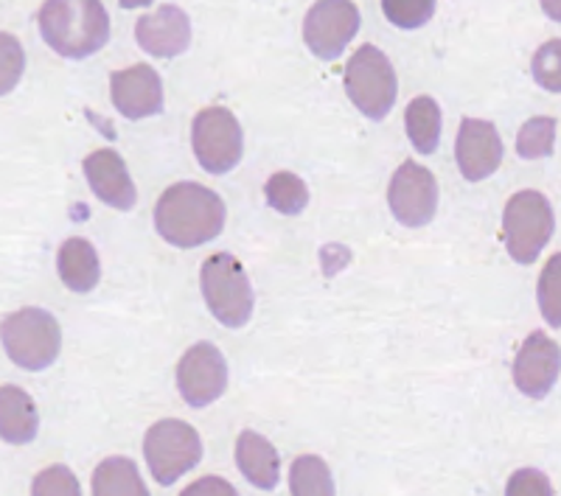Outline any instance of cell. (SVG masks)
<instances>
[{
	"label": "cell",
	"instance_id": "cell-1",
	"mask_svg": "<svg viewBox=\"0 0 561 496\" xmlns=\"http://www.w3.org/2000/svg\"><path fill=\"white\" fill-rule=\"evenodd\" d=\"M154 228L172 247L192 250L214 242L225 228V203L199 183H174L154 205Z\"/></svg>",
	"mask_w": 561,
	"mask_h": 496
},
{
	"label": "cell",
	"instance_id": "cell-2",
	"mask_svg": "<svg viewBox=\"0 0 561 496\" xmlns=\"http://www.w3.org/2000/svg\"><path fill=\"white\" fill-rule=\"evenodd\" d=\"M39 34L65 59H88L110 39V14L102 0H45Z\"/></svg>",
	"mask_w": 561,
	"mask_h": 496
},
{
	"label": "cell",
	"instance_id": "cell-3",
	"mask_svg": "<svg viewBox=\"0 0 561 496\" xmlns=\"http://www.w3.org/2000/svg\"><path fill=\"white\" fill-rule=\"evenodd\" d=\"M199 287L210 314L228 328H242L253 318V284L237 255L214 253L199 269Z\"/></svg>",
	"mask_w": 561,
	"mask_h": 496
},
{
	"label": "cell",
	"instance_id": "cell-4",
	"mask_svg": "<svg viewBox=\"0 0 561 496\" xmlns=\"http://www.w3.org/2000/svg\"><path fill=\"white\" fill-rule=\"evenodd\" d=\"M3 348L18 368H51L62 350V328L51 312L26 305L3 320Z\"/></svg>",
	"mask_w": 561,
	"mask_h": 496
},
{
	"label": "cell",
	"instance_id": "cell-5",
	"mask_svg": "<svg viewBox=\"0 0 561 496\" xmlns=\"http://www.w3.org/2000/svg\"><path fill=\"white\" fill-rule=\"evenodd\" d=\"M556 230L553 205L539 192H517L505 203L503 233L505 250L517 264H534L548 247Z\"/></svg>",
	"mask_w": 561,
	"mask_h": 496
},
{
	"label": "cell",
	"instance_id": "cell-6",
	"mask_svg": "<svg viewBox=\"0 0 561 496\" xmlns=\"http://www.w3.org/2000/svg\"><path fill=\"white\" fill-rule=\"evenodd\" d=\"M345 93H348L351 104L370 122H382L393 109L396 96H399V79H396L390 59L377 45H363L348 59Z\"/></svg>",
	"mask_w": 561,
	"mask_h": 496
},
{
	"label": "cell",
	"instance_id": "cell-7",
	"mask_svg": "<svg viewBox=\"0 0 561 496\" xmlns=\"http://www.w3.org/2000/svg\"><path fill=\"white\" fill-rule=\"evenodd\" d=\"M144 458L160 485H172L203 460V440L192 424L163 418L147 429Z\"/></svg>",
	"mask_w": 561,
	"mask_h": 496
},
{
	"label": "cell",
	"instance_id": "cell-8",
	"mask_svg": "<svg viewBox=\"0 0 561 496\" xmlns=\"http://www.w3.org/2000/svg\"><path fill=\"white\" fill-rule=\"evenodd\" d=\"M192 147L208 174L233 172L244 152L242 124L225 107L199 109L192 124Z\"/></svg>",
	"mask_w": 561,
	"mask_h": 496
},
{
	"label": "cell",
	"instance_id": "cell-9",
	"mask_svg": "<svg viewBox=\"0 0 561 496\" xmlns=\"http://www.w3.org/2000/svg\"><path fill=\"white\" fill-rule=\"evenodd\" d=\"M359 9L351 0H318L304 18V43L318 59L343 57L359 32Z\"/></svg>",
	"mask_w": 561,
	"mask_h": 496
},
{
	"label": "cell",
	"instance_id": "cell-10",
	"mask_svg": "<svg viewBox=\"0 0 561 496\" xmlns=\"http://www.w3.org/2000/svg\"><path fill=\"white\" fill-rule=\"evenodd\" d=\"M390 214L404 228H424L435 219L438 210V183L427 165L402 163L393 172L388 185Z\"/></svg>",
	"mask_w": 561,
	"mask_h": 496
},
{
	"label": "cell",
	"instance_id": "cell-11",
	"mask_svg": "<svg viewBox=\"0 0 561 496\" xmlns=\"http://www.w3.org/2000/svg\"><path fill=\"white\" fill-rule=\"evenodd\" d=\"M178 390L194 410L214 404L228 390V362L222 350L210 343H197L185 350L178 365Z\"/></svg>",
	"mask_w": 561,
	"mask_h": 496
},
{
	"label": "cell",
	"instance_id": "cell-12",
	"mask_svg": "<svg viewBox=\"0 0 561 496\" xmlns=\"http://www.w3.org/2000/svg\"><path fill=\"white\" fill-rule=\"evenodd\" d=\"M505 147L497 127L483 118H463L455 138V163L469 183H483L503 165Z\"/></svg>",
	"mask_w": 561,
	"mask_h": 496
},
{
	"label": "cell",
	"instance_id": "cell-13",
	"mask_svg": "<svg viewBox=\"0 0 561 496\" xmlns=\"http://www.w3.org/2000/svg\"><path fill=\"white\" fill-rule=\"evenodd\" d=\"M561 373V348L545 331L528 334L514 359V384L528 399H545Z\"/></svg>",
	"mask_w": 561,
	"mask_h": 496
},
{
	"label": "cell",
	"instance_id": "cell-14",
	"mask_svg": "<svg viewBox=\"0 0 561 496\" xmlns=\"http://www.w3.org/2000/svg\"><path fill=\"white\" fill-rule=\"evenodd\" d=\"M110 99L124 118L140 122V118L158 115L163 109V79L152 65L115 70L110 79Z\"/></svg>",
	"mask_w": 561,
	"mask_h": 496
},
{
	"label": "cell",
	"instance_id": "cell-15",
	"mask_svg": "<svg viewBox=\"0 0 561 496\" xmlns=\"http://www.w3.org/2000/svg\"><path fill=\"white\" fill-rule=\"evenodd\" d=\"M135 39L144 51L158 59L180 57L192 45V20L180 7L167 3L135 23Z\"/></svg>",
	"mask_w": 561,
	"mask_h": 496
},
{
	"label": "cell",
	"instance_id": "cell-16",
	"mask_svg": "<svg viewBox=\"0 0 561 496\" xmlns=\"http://www.w3.org/2000/svg\"><path fill=\"white\" fill-rule=\"evenodd\" d=\"M84 177L104 205L115 210H133L138 205V192L129 177L124 158L115 149H96L84 158Z\"/></svg>",
	"mask_w": 561,
	"mask_h": 496
},
{
	"label": "cell",
	"instance_id": "cell-17",
	"mask_svg": "<svg viewBox=\"0 0 561 496\" xmlns=\"http://www.w3.org/2000/svg\"><path fill=\"white\" fill-rule=\"evenodd\" d=\"M237 465L250 485L259 491H273L280 477V458L264 435L244 429L237 440Z\"/></svg>",
	"mask_w": 561,
	"mask_h": 496
},
{
	"label": "cell",
	"instance_id": "cell-18",
	"mask_svg": "<svg viewBox=\"0 0 561 496\" xmlns=\"http://www.w3.org/2000/svg\"><path fill=\"white\" fill-rule=\"evenodd\" d=\"M57 273L70 292H93L99 287V278H102V264H99L96 247L88 239H82V235H73V239L62 242L57 253Z\"/></svg>",
	"mask_w": 561,
	"mask_h": 496
},
{
	"label": "cell",
	"instance_id": "cell-19",
	"mask_svg": "<svg viewBox=\"0 0 561 496\" xmlns=\"http://www.w3.org/2000/svg\"><path fill=\"white\" fill-rule=\"evenodd\" d=\"M39 413L26 390L3 384L0 388V435L12 446L32 443L37 438Z\"/></svg>",
	"mask_w": 561,
	"mask_h": 496
},
{
	"label": "cell",
	"instance_id": "cell-20",
	"mask_svg": "<svg viewBox=\"0 0 561 496\" xmlns=\"http://www.w3.org/2000/svg\"><path fill=\"white\" fill-rule=\"evenodd\" d=\"M404 129L415 152L433 154L440 143V107L435 99L415 96L404 109Z\"/></svg>",
	"mask_w": 561,
	"mask_h": 496
},
{
	"label": "cell",
	"instance_id": "cell-21",
	"mask_svg": "<svg viewBox=\"0 0 561 496\" xmlns=\"http://www.w3.org/2000/svg\"><path fill=\"white\" fill-rule=\"evenodd\" d=\"M93 494L96 496H147V483L140 480L138 465L129 458H110L93 471Z\"/></svg>",
	"mask_w": 561,
	"mask_h": 496
},
{
	"label": "cell",
	"instance_id": "cell-22",
	"mask_svg": "<svg viewBox=\"0 0 561 496\" xmlns=\"http://www.w3.org/2000/svg\"><path fill=\"white\" fill-rule=\"evenodd\" d=\"M289 491L295 496H332L334 480L325 460H320L318 454L295 458L289 469Z\"/></svg>",
	"mask_w": 561,
	"mask_h": 496
},
{
	"label": "cell",
	"instance_id": "cell-23",
	"mask_svg": "<svg viewBox=\"0 0 561 496\" xmlns=\"http://www.w3.org/2000/svg\"><path fill=\"white\" fill-rule=\"evenodd\" d=\"M264 197L270 208L284 217H298L309 205V188L295 172H275L264 185Z\"/></svg>",
	"mask_w": 561,
	"mask_h": 496
},
{
	"label": "cell",
	"instance_id": "cell-24",
	"mask_svg": "<svg viewBox=\"0 0 561 496\" xmlns=\"http://www.w3.org/2000/svg\"><path fill=\"white\" fill-rule=\"evenodd\" d=\"M556 147V118L553 115H536L523 124L517 135V154L523 160H539L553 154Z\"/></svg>",
	"mask_w": 561,
	"mask_h": 496
},
{
	"label": "cell",
	"instance_id": "cell-25",
	"mask_svg": "<svg viewBox=\"0 0 561 496\" xmlns=\"http://www.w3.org/2000/svg\"><path fill=\"white\" fill-rule=\"evenodd\" d=\"M536 300L550 328H561V253L550 255V262L545 264L536 284Z\"/></svg>",
	"mask_w": 561,
	"mask_h": 496
},
{
	"label": "cell",
	"instance_id": "cell-26",
	"mask_svg": "<svg viewBox=\"0 0 561 496\" xmlns=\"http://www.w3.org/2000/svg\"><path fill=\"white\" fill-rule=\"evenodd\" d=\"M382 12L396 28L413 32L433 20L435 0H382Z\"/></svg>",
	"mask_w": 561,
	"mask_h": 496
},
{
	"label": "cell",
	"instance_id": "cell-27",
	"mask_svg": "<svg viewBox=\"0 0 561 496\" xmlns=\"http://www.w3.org/2000/svg\"><path fill=\"white\" fill-rule=\"evenodd\" d=\"M530 73L539 88L550 93H561V39H548V43L530 59Z\"/></svg>",
	"mask_w": 561,
	"mask_h": 496
},
{
	"label": "cell",
	"instance_id": "cell-28",
	"mask_svg": "<svg viewBox=\"0 0 561 496\" xmlns=\"http://www.w3.org/2000/svg\"><path fill=\"white\" fill-rule=\"evenodd\" d=\"M34 494H82L79 488L77 477L70 474L68 465H51V469H45L32 485Z\"/></svg>",
	"mask_w": 561,
	"mask_h": 496
},
{
	"label": "cell",
	"instance_id": "cell-29",
	"mask_svg": "<svg viewBox=\"0 0 561 496\" xmlns=\"http://www.w3.org/2000/svg\"><path fill=\"white\" fill-rule=\"evenodd\" d=\"M519 491H542V494H553V485L545 480L542 471L523 469L517 471L508 483V494H519Z\"/></svg>",
	"mask_w": 561,
	"mask_h": 496
},
{
	"label": "cell",
	"instance_id": "cell-30",
	"mask_svg": "<svg viewBox=\"0 0 561 496\" xmlns=\"http://www.w3.org/2000/svg\"><path fill=\"white\" fill-rule=\"evenodd\" d=\"M542 3V12L548 14L550 20L561 23V0H539Z\"/></svg>",
	"mask_w": 561,
	"mask_h": 496
},
{
	"label": "cell",
	"instance_id": "cell-31",
	"mask_svg": "<svg viewBox=\"0 0 561 496\" xmlns=\"http://www.w3.org/2000/svg\"><path fill=\"white\" fill-rule=\"evenodd\" d=\"M124 9H140V7H149L152 0H118Z\"/></svg>",
	"mask_w": 561,
	"mask_h": 496
}]
</instances>
